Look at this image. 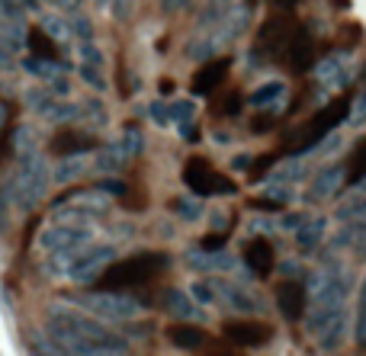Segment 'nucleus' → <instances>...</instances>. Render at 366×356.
Segmentation results:
<instances>
[{
    "label": "nucleus",
    "instance_id": "obj_28",
    "mask_svg": "<svg viewBox=\"0 0 366 356\" xmlns=\"http://www.w3.org/2000/svg\"><path fill=\"white\" fill-rule=\"evenodd\" d=\"M354 337H357V347L366 350V276L360 283V293H357V327H354Z\"/></svg>",
    "mask_w": 366,
    "mask_h": 356
},
{
    "label": "nucleus",
    "instance_id": "obj_27",
    "mask_svg": "<svg viewBox=\"0 0 366 356\" xmlns=\"http://www.w3.org/2000/svg\"><path fill=\"white\" fill-rule=\"evenodd\" d=\"M322 235H325V222L322 218H312V222H302L296 228V244L302 250H312L318 241H322Z\"/></svg>",
    "mask_w": 366,
    "mask_h": 356
},
{
    "label": "nucleus",
    "instance_id": "obj_41",
    "mask_svg": "<svg viewBox=\"0 0 366 356\" xmlns=\"http://www.w3.org/2000/svg\"><path fill=\"white\" fill-rule=\"evenodd\" d=\"M273 4H277L280 10H292V6H296V0H273Z\"/></svg>",
    "mask_w": 366,
    "mask_h": 356
},
{
    "label": "nucleus",
    "instance_id": "obj_15",
    "mask_svg": "<svg viewBox=\"0 0 366 356\" xmlns=\"http://www.w3.org/2000/svg\"><path fill=\"white\" fill-rule=\"evenodd\" d=\"M228 68H232V61H228V58H215V61L202 64V68L193 74V81H189V90H193L196 96H209V93H215V90H219L222 83H225Z\"/></svg>",
    "mask_w": 366,
    "mask_h": 356
},
{
    "label": "nucleus",
    "instance_id": "obj_45",
    "mask_svg": "<svg viewBox=\"0 0 366 356\" xmlns=\"http://www.w3.org/2000/svg\"><path fill=\"white\" fill-rule=\"evenodd\" d=\"M363 183H366V180H363Z\"/></svg>",
    "mask_w": 366,
    "mask_h": 356
},
{
    "label": "nucleus",
    "instance_id": "obj_14",
    "mask_svg": "<svg viewBox=\"0 0 366 356\" xmlns=\"http://www.w3.org/2000/svg\"><path fill=\"white\" fill-rule=\"evenodd\" d=\"M305 305H309V289H305L302 283L286 280L277 286V308L286 321L305 318Z\"/></svg>",
    "mask_w": 366,
    "mask_h": 356
},
{
    "label": "nucleus",
    "instance_id": "obj_5",
    "mask_svg": "<svg viewBox=\"0 0 366 356\" xmlns=\"http://www.w3.org/2000/svg\"><path fill=\"white\" fill-rule=\"evenodd\" d=\"M45 190H49V167H45L42 154L39 151H29V154H19L16 158V171L13 177L6 180V203H13L16 209L29 212L42 203Z\"/></svg>",
    "mask_w": 366,
    "mask_h": 356
},
{
    "label": "nucleus",
    "instance_id": "obj_44",
    "mask_svg": "<svg viewBox=\"0 0 366 356\" xmlns=\"http://www.w3.org/2000/svg\"><path fill=\"white\" fill-rule=\"evenodd\" d=\"M247 4H257V0H247Z\"/></svg>",
    "mask_w": 366,
    "mask_h": 356
},
{
    "label": "nucleus",
    "instance_id": "obj_38",
    "mask_svg": "<svg viewBox=\"0 0 366 356\" xmlns=\"http://www.w3.org/2000/svg\"><path fill=\"white\" fill-rule=\"evenodd\" d=\"M189 4H193V0H161V6H164L167 13H180V10H187Z\"/></svg>",
    "mask_w": 366,
    "mask_h": 356
},
{
    "label": "nucleus",
    "instance_id": "obj_12",
    "mask_svg": "<svg viewBox=\"0 0 366 356\" xmlns=\"http://www.w3.org/2000/svg\"><path fill=\"white\" fill-rule=\"evenodd\" d=\"M222 334H225V340H232L234 347H247V350H257V347L273 340V327L264 325V321H251V318L228 321V325L222 327Z\"/></svg>",
    "mask_w": 366,
    "mask_h": 356
},
{
    "label": "nucleus",
    "instance_id": "obj_13",
    "mask_svg": "<svg viewBox=\"0 0 366 356\" xmlns=\"http://www.w3.org/2000/svg\"><path fill=\"white\" fill-rule=\"evenodd\" d=\"M277 61L286 64L290 71H296V74H305L309 68H315V42H312V36L302 29V26L292 32V39L286 42L283 55H280Z\"/></svg>",
    "mask_w": 366,
    "mask_h": 356
},
{
    "label": "nucleus",
    "instance_id": "obj_2",
    "mask_svg": "<svg viewBox=\"0 0 366 356\" xmlns=\"http://www.w3.org/2000/svg\"><path fill=\"white\" fill-rule=\"evenodd\" d=\"M49 337L71 356H132L129 340L107 327L103 321L90 318L74 308H55L45 318Z\"/></svg>",
    "mask_w": 366,
    "mask_h": 356
},
{
    "label": "nucleus",
    "instance_id": "obj_23",
    "mask_svg": "<svg viewBox=\"0 0 366 356\" xmlns=\"http://www.w3.org/2000/svg\"><path fill=\"white\" fill-rule=\"evenodd\" d=\"M100 64H103L100 51H97L94 45H84V49H81V74H84V81H87L94 90L107 87V81H103V74H100Z\"/></svg>",
    "mask_w": 366,
    "mask_h": 356
},
{
    "label": "nucleus",
    "instance_id": "obj_10",
    "mask_svg": "<svg viewBox=\"0 0 366 356\" xmlns=\"http://www.w3.org/2000/svg\"><path fill=\"white\" fill-rule=\"evenodd\" d=\"M113 260H116V248H113V244H87V248H84L81 254L68 263L64 276H68V280H74V283H97V280H100V273Z\"/></svg>",
    "mask_w": 366,
    "mask_h": 356
},
{
    "label": "nucleus",
    "instance_id": "obj_35",
    "mask_svg": "<svg viewBox=\"0 0 366 356\" xmlns=\"http://www.w3.org/2000/svg\"><path fill=\"white\" fill-rule=\"evenodd\" d=\"M32 356H71V353H64L55 340H32Z\"/></svg>",
    "mask_w": 366,
    "mask_h": 356
},
{
    "label": "nucleus",
    "instance_id": "obj_24",
    "mask_svg": "<svg viewBox=\"0 0 366 356\" xmlns=\"http://www.w3.org/2000/svg\"><path fill=\"white\" fill-rule=\"evenodd\" d=\"M283 100H286V83H283V81L260 83V87L254 90L251 96H247V103H251V106H257V109H267V106L277 109Z\"/></svg>",
    "mask_w": 366,
    "mask_h": 356
},
{
    "label": "nucleus",
    "instance_id": "obj_37",
    "mask_svg": "<svg viewBox=\"0 0 366 356\" xmlns=\"http://www.w3.org/2000/svg\"><path fill=\"white\" fill-rule=\"evenodd\" d=\"M174 209H180V215H183V218H199V215H202L199 203H187V199H180V203H174Z\"/></svg>",
    "mask_w": 366,
    "mask_h": 356
},
{
    "label": "nucleus",
    "instance_id": "obj_3",
    "mask_svg": "<svg viewBox=\"0 0 366 356\" xmlns=\"http://www.w3.org/2000/svg\"><path fill=\"white\" fill-rule=\"evenodd\" d=\"M167 267H171V257L164 250H142V254H132L126 260H113L100 273L97 286H100V293H126V289L154 283Z\"/></svg>",
    "mask_w": 366,
    "mask_h": 356
},
{
    "label": "nucleus",
    "instance_id": "obj_25",
    "mask_svg": "<svg viewBox=\"0 0 366 356\" xmlns=\"http://www.w3.org/2000/svg\"><path fill=\"white\" fill-rule=\"evenodd\" d=\"M344 81H347V68H344L341 58H325L318 64V83L322 87H341Z\"/></svg>",
    "mask_w": 366,
    "mask_h": 356
},
{
    "label": "nucleus",
    "instance_id": "obj_29",
    "mask_svg": "<svg viewBox=\"0 0 366 356\" xmlns=\"http://www.w3.org/2000/svg\"><path fill=\"white\" fill-rule=\"evenodd\" d=\"M29 49L36 51V55L42 58V61H55V58H58V49L51 45V39L45 36V32H39V29H32V32H29Z\"/></svg>",
    "mask_w": 366,
    "mask_h": 356
},
{
    "label": "nucleus",
    "instance_id": "obj_34",
    "mask_svg": "<svg viewBox=\"0 0 366 356\" xmlns=\"http://www.w3.org/2000/svg\"><path fill=\"white\" fill-rule=\"evenodd\" d=\"M347 122H350V126H363V122H366V87L357 93V100H350Z\"/></svg>",
    "mask_w": 366,
    "mask_h": 356
},
{
    "label": "nucleus",
    "instance_id": "obj_19",
    "mask_svg": "<svg viewBox=\"0 0 366 356\" xmlns=\"http://www.w3.org/2000/svg\"><path fill=\"white\" fill-rule=\"evenodd\" d=\"M167 344H174L177 350H202V347L209 344V334L202 331L199 325H189V321H183V325H171L167 327Z\"/></svg>",
    "mask_w": 366,
    "mask_h": 356
},
{
    "label": "nucleus",
    "instance_id": "obj_11",
    "mask_svg": "<svg viewBox=\"0 0 366 356\" xmlns=\"http://www.w3.org/2000/svg\"><path fill=\"white\" fill-rule=\"evenodd\" d=\"M299 29V23L290 16V13H277V16H270L264 26H260V32H257V51H264L267 58H273L277 61L280 55H283V49H286V42L292 39V32Z\"/></svg>",
    "mask_w": 366,
    "mask_h": 356
},
{
    "label": "nucleus",
    "instance_id": "obj_21",
    "mask_svg": "<svg viewBox=\"0 0 366 356\" xmlns=\"http://www.w3.org/2000/svg\"><path fill=\"white\" fill-rule=\"evenodd\" d=\"M90 148H97V141H94V135H84V132H61V135H55V141H51V151L61 154V158L87 154Z\"/></svg>",
    "mask_w": 366,
    "mask_h": 356
},
{
    "label": "nucleus",
    "instance_id": "obj_32",
    "mask_svg": "<svg viewBox=\"0 0 366 356\" xmlns=\"http://www.w3.org/2000/svg\"><path fill=\"white\" fill-rule=\"evenodd\" d=\"M116 145L122 148V154H126V161H132L135 154L142 151V135H139V128H132V126H129V128H126V135H122V141H116Z\"/></svg>",
    "mask_w": 366,
    "mask_h": 356
},
{
    "label": "nucleus",
    "instance_id": "obj_17",
    "mask_svg": "<svg viewBox=\"0 0 366 356\" xmlns=\"http://www.w3.org/2000/svg\"><path fill=\"white\" fill-rule=\"evenodd\" d=\"M244 263L251 267L254 276H270L273 263H277V254H273V244L267 238H251L244 244Z\"/></svg>",
    "mask_w": 366,
    "mask_h": 356
},
{
    "label": "nucleus",
    "instance_id": "obj_43",
    "mask_svg": "<svg viewBox=\"0 0 366 356\" xmlns=\"http://www.w3.org/2000/svg\"><path fill=\"white\" fill-rule=\"evenodd\" d=\"M61 4H64V6H77V4H81V0H61Z\"/></svg>",
    "mask_w": 366,
    "mask_h": 356
},
{
    "label": "nucleus",
    "instance_id": "obj_22",
    "mask_svg": "<svg viewBox=\"0 0 366 356\" xmlns=\"http://www.w3.org/2000/svg\"><path fill=\"white\" fill-rule=\"evenodd\" d=\"M366 180V138H360L354 145V151L347 154L344 164V186H360Z\"/></svg>",
    "mask_w": 366,
    "mask_h": 356
},
{
    "label": "nucleus",
    "instance_id": "obj_31",
    "mask_svg": "<svg viewBox=\"0 0 366 356\" xmlns=\"http://www.w3.org/2000/svg\"><path fill=\"white\" fill-rule=\"evenodd\" d=\"M189 267H196V270H232V257H199V254H189Z\"/></svg>",
    "mask_w": 366,
    "mask_h": 356
},
{
    "label": "nucleus",
    "instance_id": "obj_7",
    "mask_svg": "<svg viewBox=\"0 0 366 356\" xmlns=\"http://www.w3.org/2000/svg\"><path fill=\"white\" fill-rule=\"evenodd\" d=\"M183 183L189 186V193L199 199L206 196H232L238 186L232 177H225L222 171H215L206 158H189L183 164Z\"/></svg>",
    "mask_w": 366,
    "mask_h": 356
},
{
    "label": "nucleus",
    "instance_id": "obj_30",
    "mask_svg": "<svg viewBox=\"0 0 366 356\" xmlns=\"http://www.w3.org/2000/svg\"><path fill=\"white\" fill-rule=\"evenodd\" d=\"M122 164H129V161H126V154H122V148H119V145L103 148L100 158H97V167H100V171H119Z\"/></svg>",
    "mask_w": 366,
    "mask_h": 356
},
{
    "label": "nucleus",
    "instance_id": "obj_6",
    "mask_svg": "<svg viewBox=\"0 0 366 356\" xmlns=\"http://www.w3.org/2000/svg\"><path fill=\"white\" fill-rule=\"evenodd\" d=\"M347 113H350V96H337V100H331L328 106L318 109V113L312 116V119L305 122L296 135H292V138H290V151L292 154H302V151H309V148H315L318 141L328 138V135L335 132L344 119H347Z\"/></svg>",
    "mask_w": 366,
    "mask_h": 356
},
{
    "label": "nucleus",
    "instance_id": "obj_4",
    "mask_svg": "<svg viewBox=\"0 0 366 356\" xmlns=\"http://www.w3.org/2000/svg\"><path fill=\"white\" fill-rule=\"evenodd\" d=\"M87 244H94V231H90V225H81V222H51L39 235V250L49 254V273L55 276H64L68 263Z\"/></svg>",
    "mask_w": 366,
    "mask_h": 356
},
{
    "label": "nucleus",
    "instance_id": "obj_26",
    "mask_svg": "<svg viewBox=\"0 0 366 356\" xmlns=\"http://www.w3.org/2000/svg\"><path fill=\"white\" fill-rule=\"evenodd\" d=\"M84 171H87V158H84V154H74V158H64L61 164L55 167L51 180H55V183H71V180H77Z\"/></svg>",
    "mask_w": 366,
    "mask_h": 356
},
{
    "label": "nucleus",
    "instance_id": "obj_36",
    "mask_svg": "<svg viewBox=\"0 0 366 356\" xmlns=\"http://www.w3.org/2000/svg\"><path fill=\"white\" fill-rule=\"evenodd\" d=\"M189 116H193V106H189V103H174V106L167 109V119L183 122V119H189Z\"/></svg>",
    "mask_w": 366,
    "mask_h": 356
},
{
    "label": "nucleus",
    "instance_id": "obj_39",
    "mask_svg": "<svg viewBox=\"0 0 366 356\" xmlns=\"http://www.w3.org/2000/svg\"><path fill=\"white\" fill-rule=\"evenodd\" d=\"M222 244H225V238H222V235H209L206 241H202V250H219Z\"/></svg>",
    "mask_w": 366,
    "mask_h": 356
},
{
    "label": "nucleus",
    "instance_id": "obj_33",
    "mask_svg": "<svg viewBox=\"0 0 366 356\" xmlns=\"http://www.w3.org/2000/svg\"><path fill=\"white\" fill-rule=\"evenodd\" d=\"M189 299H193V302H199V305H212V302H215L212 283H206V280L193 283V286H189Z\"/></svg>",
    "mask_w": 366,
    "mask_h": 356
},
{
    "label": "nucleus",
    "instance_id": "obj_1",
    "mask_svg": "<svg viewBox=\"0 0 366 356\" xmlns=\"http://www.w3.org/2000/svg\"><path fill=\"white\" fill-rule=\"evenodd\" d=\"M305 325L322 350H335L344 340L347 325V273L341 263H325L312 283V299L305 305Z\"/></svg>",
    "mask_w": 366,
    "mask_h": 356
},
{
    "label": "nucleus",
    "instance_id": "obj_20",
    "mask_svg": "<svg viewBox=\"0 0 366 356\" xmlns=\"http://www.w3.org/2000/svg\"><path fill=\"white\" fill-rule=\"evenodd\" d=\"M344 186V167L341 164H331V167H322V171L315 173V180H312L309 186V196L312 199H331L337 196Z\"/></svg>",
    "mask_w": 366,
    "mask_h": 356
},
{
    "label": "nucleus",
    "instance_id": "obj_9",
    "mask_svg": "<svg viewBox=\"0 0 366 356\" xmlns=\"http://www.w3.org/2000/svg\"><path fill=\"white\" fill-rule=\"evenodd\" d=\"M109 209V199L103 190H81L68 193L64 199L55 203V222H81L87 225V218L103 215Z\"/></svg>",
    "mask_w": 366,
    "mask_h": 356
},
{
    "label": "nucleus",
    "instance_id": "obj_42",
    "mask_svg": "<svg viewBox=\"0 0 366 356\" xmlns=\"http://www.w3.org/2000/svg\"><path fill=\"white\" fill-rule=\"evenodd\" d=\"M234 167H238V171L241 167H251V158H234Z\"/></svg>",
    "mask_w": 366,
    "mask_h": 356
},
{
    "label": "nucleus",
    "instance_id": "obj_8",
    "mask_svg": "<svg viewBox=\"0 0 366 356\" xmlns=\"http://www.w3.org/2000/svg\"><path fill=\"white\" fill-rule=\"evenodd\" d=\"M81 308L84 315L97 321H132L142 315V302L129 299L122 293H94V295H81Z\"/></svg>",
    "mask_w": 366,
    "mask_h": 356
},
{
    "label": "nucleus",
    "instance_id": "obj_18",
    "mask_svg": "<svg viewBox=\"0 0 366 356\" xmlns=\"http://www.w3.org/2000/svg\"><path fill=\"white\" fill-rule=\"evenodd\" d=\"M158 308H161V312H167V315H174V318H183V321L206 318V315L196 308V302L189 299L187 293H180V289H164V293H161V299H158Z\"/></svg>",
    "mask_w": 366,
    "mask_h": 356
},
{
    "label": "nucleus",
    "instance_id": "obj_40",
    "mask_svg": "<svg viewBox=\"0 0 366 356\" xmlns=\"http://www.w3.org/2000/svg\"><path fill=\"white\" fill-rule=\"evenodd\" d=\"M4 64H10V45H6L4 32H0V68H4Z\"/></svg>",
    "mask_w": 366,
    "mask_h": 356
},
{
    "label": "nucleus",
    "instance_id": "obj_16",
    "mask_svg": "<svg viewBox=\"0 0 366 356\" xmlns=\"http://www.w3.org/2000/svg\"><path fill=\"white\" fill-rule=\"evenodd\" d=\"M215 302H225L228 308H234V312L241 315H257L260 312V299H254L247 289L234 286V283H215Z\"/></svg>",
    "mask_w": 366,
    "mask_h": 356
}]
</instances>
